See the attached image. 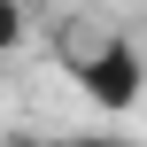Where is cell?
I'll return each instance as SVG.
<instances>
[{
    "label": "cell",
    "instance_id": "obj_2",
    "mask_svg": "<svg viewBox=\"0 0 147 147\" xmlns=\"http://www.w3.org/2000/svg\"><path fill=\"white\" fill-rule=\"evenodd\" d=\"M23 39H31V16H23V0H0V62H8V54H23Z\"/></svg>",
    "mask_w": 147,
    "mask_h": 147
},
{
    "label": "cell",
    "instance_id": "obj_1",
    "mask_svg": "<svg viewBox=\"0 0 147 147\" xmlns=\"http://www.w3.org/2000/svg\"><path fill=\"white\" fill-rule=\"evenodd\" d=\"M62 62H70L78 93H85L93 109H109V116L140 109V93H147V62H140V47H132V39H116V31H101V39H85V47H62Z\"/></svg>",
    "mask_w": 147,
    "mask_h": 147
},
{
    "label": "cell",
    "instance_id": "obj_3",
    "mask_svg": "<svg viewBox=\"0 0 147 147\" xmlns=\"http://www.w3.org/2000/svg\"><path fill=\"white\" fill-rule=\"evenodd\" d=\"M47 147H124V140H101V132H85V140H47Z\"/></svg>",
    "mask_w": 147,
    "mask_h": 147
}]
</instances>
